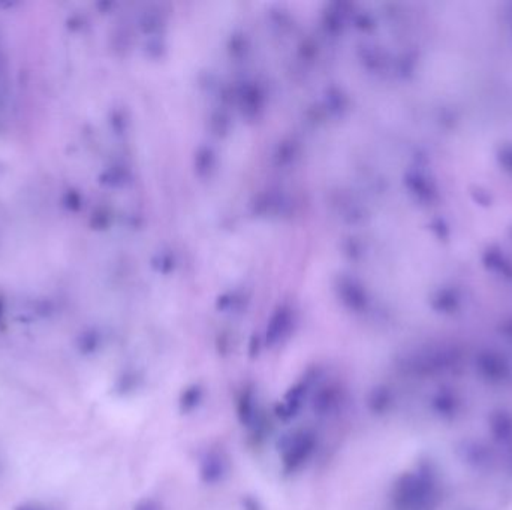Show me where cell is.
<instances>
[{"label": "cell", "instance_id": "6da1fadb", "mask_svg": "<svg viewBox=\"0 0 512 510\" xmlns=\"http://www.w3.org/2000/svg\"><path fill=\"white\" fill-rule=\"evenodd\" d=\"M318 444L316 434L310 430H297L286 436L281 444L282 469L286 474L297 473L307 464Z\"/></svg>", "mask_w": 512, "mask_h": 510}, {"label": "cell", "instance_id": "7a4b0ae2", "mask_svg": "<svg viewBox=\"0 0 512 510\" xmlns=\"http://www.w3.org/2000/svg\"><path fill=\"white\" fill-rule=\"evenodd\" d=\"M310 387H312V377L310 376L295 383L290 391L286 392L285 397L277 406V416L283 420H290L295 418L298 411L302 410L303 403H304V399L309 395Z\"/></svg>", "mask_w": 512, "mask_h": 510}, {"label": "cell", "instance_id": "3957f363", "mask_svg": "<svg viewBox=\"0 0 512 510\" xmlns=\"http://www.w3.org/2000/svg\"><path fill=\"white\" fill-rule=\"evenodd\" d=\"M228 473V458L222 451H210L204 455L199 467V476L207 485H215L223 481Z\"/></svg>", "mask_w": 512, "mask_h": 510}, {"label": "cell", "instance_id": "277c9868", "mask_svg": "<svg viewBox=\"0 0 512 510\" xmlns=\"http://www.w3.org/2000/svg\"><path fill=\"white\" fill-rule=\"evenodd\" d=\"M237 415L244 427H255L256 422L262 418V411L258 406V397L252 387L243 388L237 399Z\"/></svg>", "mask_w": 512, "mask_h": 510}, {"label": "cell", "instance_id": "5b68a950", "mask_svg": "<svg viewBox=\"0 0 512 510\" xmlns=\"http://www.w3.org/2000/svg\"><path fill=\"white\" fill-rule=\"evenodd\" d=\"M340 401L339 388L324 387L315 394L314 410L318 415H328L337 408Z\"/></svg>", "mask_w": 512, "mask_h": 510}, {"label": "cell", "instance_id": "8992f818", "mask_svg": "<svg viewBox=\"0 0 512 510\" xmlns=\"http://www.w3.org/2000/svg\"><path fill=\"white\" fill-rule=\"evenodd\" d=\"M201 401H203V389L198 385H192L182 392L180 409H182V411L189 413V411L198 408Z\"/></svg>", "mask_w": 512, "mask_h": 510}, {"label": "cell", "instance_id": "52a82bcc", "mask_svg": "<svg viewBox=\"0 0 512 510\" xmlns=\"http://www.w3.org/2000/svg\"><path fill=\"white\" fill-rule=\"evenodd\" d=\"M135 510H162L161 506L157 505V502L152 500V498H145V500H141L135 506Z\"/></svg>", "mask_w": 512, "mask_h": 510}, {"label": "cell", "instance_id": "ba28073f", "mask_svg": "<svg viewBox=\"0 0 512 510\" xmlns=\"http://www.w3.org/2000/svg\"><path fill=\"white\" fill-rule=\"evenodd\" d=\"M244 510H262L255 498L248 497L243 502Z\"/></svg>", "mask_w": 512, "mask_h": 510}, {"label": "cell", "instance_id": "9c48e42d", "mask_svg": "<svg viewBox=\"0 0 512 510\" xmlns=\"http://www.w3.org/2000/svg\"><path fill=\"white\" fill-rule=\"evenodd\" d=\"M17 510H47L46 507L37 506V505H26V506H21Z\"/></svg>", "mask_w": 512, "mask_h": 510}]
</instances>
